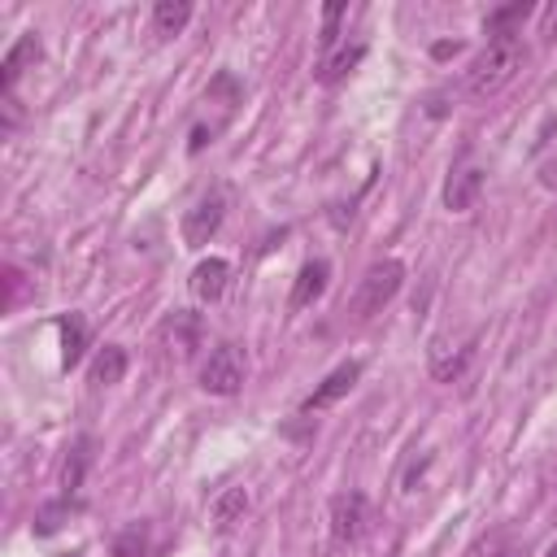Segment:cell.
Segmentation results:
<instances>
[{
    "mask_svg": "<svg viewBox=\"0 0 557 557\" xmlns=\"http://www.w3.org/2000/svg\"><path fill=\"white\" fill-rule=\"evenodd\" d=\"M83 348H87V322H83L78 313L61 318V366H65V370H70V366H78Z\"/></svg>",
    "mask_w": 557,
    "mask_h": 557,
    "instance_id": "15",
    "label": "cell"
},
{
    "mask_svg": "<svg viewBox=\"0 0 557 557\" xmlns=\"http://www.w3.org/2000/svg\"><path fill=\"white\" fill-rule=\"evenodd\" d=\"M483 183H487V170H479V165L453 170L448 183H444V205H448L453 213H470V209L479 205V196H483Z\"/></svg>",
    "mask_w": 557,
    "mask_h": 557,
    "instance_id": "8",
    "label": "cell"
},
{
    "mask_svg": "<svg viewBox=\"0 0 557 557\" xmlns=\"http://www.w3.org/2000/svg\"><path fill=\"white\" fill-rule=\"evenodd\" d=\"M400 283H405V265H400L396 257L374 261V265L357 278V292H352V300H348L352 322H370L374 313H383V309L392 305V296L400 292Z\"/></svg>",
    "mask_w": 557,
    "mask_h": 557,
    "instance_id": "2",
    "label": "cell"
},
{
    "mask_svg": "<svg viewBox=\"0 0 557 557\" xmlns=\"http://www.w3.org/2000/svg\"><path fill=\"white\" fill-rule=\"evenodd\" d=\"M522 61H527V44H522L518 35H496V39H487V48H483V52L470 61V70H466V96H470V100H492L496 91H505V87L518 78Z\"/></svg>",
    "mask_w": 557,
    "mask_h": 557,
    "instance_id": "1",
    "label": "cell"
},
{
    "mask_svg": "<svg viewBox=\"0 0 557 557\" xmlns=\"http://www.w3.org/2000/svg\"><path fill=\"white\" fill-rule=\"evenodd\" d=\"M191 22V4L187 0H157L152 4V30L157 35H183V26Z\"/></svg>",
    "mask_w": 557,
    "mask_h": 557,
    "instance_id": "14",
    "label": "cell"
},
{
    "mask_svg": "<svg viewBox=\"0 0 557 557\" xmlns=\"http://www.w3.org/2000/svg\"><path fill=\"white\" fill-rule=\"evenodd\" d=\"M39 52H44V48H39V35H35V30L17 35V44H13V48L4 52V61H0V87H4V91H13V83L22 78V70H26V65H35V61H39Z\"/></svg>",
    "mask_w": 557,
    "mask_h": 557,
    "instance_id": "11",
    "label": "cell"
},
{
    "mask_svg": "<svg viewBox=\"0 0 557 557\" xmlns=\"http://www.w3.org/2000/svg\"><path fill=\"white\" fill-rule=\"evenodd\" d=\"M366 57V44H344V48H335V52H326L322 61H318V83H339V78H348L352 70H357V61Z\"/></svg>",
    "mask_w": 557,
    "mask_h": 557,
    "instance_id": "12",
    "label": "cell"
},
{
    "mask_svg": "<svg viewBox=\"0 0 557 557\" xmlns=\"http://www.w3.org/2000/svg\"><path fill=\"white\" fill-rule=\"evenodd\" d=\"M540 35H544V39H557V4H548V9L540 13Z\"/></svg>",
    "mask_w": 557,
    "mask_h": 557,
    "instance_id": "21",
    "label": "cell"
},
{
    "mask_svg": "<svg viewBox=\"0 0 557 557\" xmlns=\"http://www.w3.org/2000/svg\"><path fill=\"white\" fill-rule=\"evenodd\" d=\"M457 48H461V44H435V48H431V52H435V57H453V52H457Z\"/></svg>",
    "mask_w": 557,
    "mask_h": 557,
    "instance_id": "22",
    "label": "cell"
},
{
    "mask_svg": "<svg viewBox=\"0 0 557 557\" xmlns=\"http://www.w3.org/2000/svg\"><path fill=\"white\" fill-rule=\"evenodd\" d=\"M326 283H331V261L326 257L305 261L300 274H296V283H292V309H309L326 292Z\"/></svg>",
    "mask_w": 557,
    "mask_h": 557,
    "instance_id": "10",
    "label": "cell"
},
{
    "mask_svg": "<svg viewBox=\"0 0 557 557\" xmlns=\"http://www.w3.org/2000/svg\"><path fill=\"white\" fill-rule=\"evenodd\" d=\"M527 13H531V4H527V0H518V4H505V9H492V13L483 17V30H487L492 39H496V35H518L513 26H518Z\"/></svg>",
    "mask_w": 557,
    "mask_h": 557,
    "instance_id": "17",
    "label": "cell"
},
{
    "mask_svg": "<svg viewBox=\"0 0 557 557\" xmlns=\"http://www.w3.org/2000/svg\"><path fill=\"white\" fill-rule=\"evenodd\" d=\"M339 17H344V4H326V9H322V35H318L322 52H331V48H335V35H339Z\"/></svg>",
    "mask_w": 557,
    "mask_h": 557,
    "instance_id": "19",
    "label": "cell"
},
{
    "mask_svg": "<svg viewBox=\"0 0 557 557\" xmlns=\"http://www.w3.org/2000/svg\"><path fill=\"white\" fill-rule=\"evenodd\" d=\"M244 513H248V492H244V487H226V492L213 500V527H218V531H231Z\"/></svg>",
    "mask_w": 557,
    "mask_h": 557,
    "instance_id": "16",
    "label": "cell"
},
{
    "mask_svg": "<svg viewBox=\"0 0 557 557\" xmlns=\"http://www.w3.org/2000/svg\"><path fill=\"white\" fill-rule=\"evenodd\" d=\"M187 287H191V296H196L200 305L222 300V292L231 287V261H226V257H205V261L191 270Z\"/></svg>",
    "mask_w": 557,
    "mask_h": 557,
    "instance_id": "9",
    "label": "cell"
},
{
    "mask_svg": "<svg viewBox=\"0 0 557 557\" xmlns=\"http://www.w3.org/2000/svg\"><path fill=\"white\" fill-rule=\"evenodd\" d=\"M61 513H65V505H61V500H57V505H44V509H39V518H35V531H39V535H52V531L61 527V522H57Z\"/></svg>",
    "mask_w": 557,
    "mask_h": 557,
    "instance_id": "20",
    "label": "cell"
},
{
    "mask_svg": "<svg viewBox=\"0 0 557 557\" xmlns=\"http://www.w3.org/2000/svg\"><path fill=\"white\" fill-rule=\"evenodd\" d=\"M222 218H226V191L213 187V191H205V196L183 213V244H187V248H205V244L222 231Z\"/></svg>",
    "mask_w": 557,
    "mask_h": 557,
    "instance_id": "4",
    "label": "cell"
},
{
    "mask_svg": "<svg viewBox=\"0 0 557 557\" xmlns=\"http://www.w3.org/2000/svg\"><path fill=\"white\" fill-rule=\"evenodd\" d=\"M113 557H152V540H148V527H126L117 540H113Z\"/></svg>",
    "mask_w": 557,
    "mask_h": 557,
    "instance_id": "18",
    "label": "cell"
},
{
    "mask_svg": "<svg viewBox=\"0 0 557 557\" xmlns=\"http://www.w3.org/2000/svg\"><path fill=\"white\" fill-rule=\"evenodd\" d=\"M366 522H370V500L366 492H339L331 500V535L339 544H352L366 535Z\"/></svg>",
    "mask_w": 557,
    "mask_h": 557,
    "instance_id": "5",
    "label": "cell"
},
{
    "mask_svg": "<svg viewBox=\"0 0 557 557\" xmlns=\"http://www.w3.org/2000/svg\"><path fill=\"white\" fill-rule=\"evenodd\" d=\"M361 379V361H339L305 400H300V413H318V409H331L335 400H344L352 392V383Z\"/></svg>",
    "mask_w": 557,
    "mask_h": 557,
    "instance_id": "6",
    "label": "cell"
},
{
    "mask_svg": "<svg viewBox=\"0 0 557 557\" xmlns=\"http://www.w3.org/2000/svg\"><path fill=\"white\" fill-rule=\"evenodd\" d=\"M474 348H479V335H466L461 344H448V339H435L431 344V374L440 383H457L466 374V366L474 361Z\"/></svg>",
    "mask_w": 557,
    "mask_h": 557,
    "instance_id": "7",
    "label": "cell"
},
{
    "mask_svg": "<svg viewBox=\"0 0 557 557\" xmlns=\"http://www.w3.org/2000/svg\"><path fill=\"white\" fill-rule=\"evenodd\" d=\"M122 374H126V348L122 344H104L96 352V361H91V383L96 387H113V383H122Z\"/></svg>",
    "mask_w": 557,
    "mask_h": 557,
    "instance_id": "13",
    "label": "cell"
},
{
    "mask_svg": "<svg viewBox=\"0 0 557 557\" xmlns=\"http://www.w3.org/2000/svg\"><path fill=\"white\" fill-rule=\"evenodd\" d=\"M244 374H248V361H244V352L235 344H218L200 361V387L209 396H235L244 387Z\"/></svg>",
    "mask_w": 557,
    "mask_h": 557,
    "instance_id": "3",
    "label": "cell"
}]
</instances>
